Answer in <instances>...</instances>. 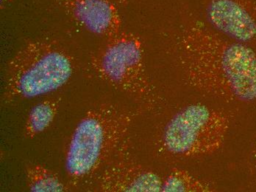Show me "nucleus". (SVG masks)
Here are the masks:
<instances>
[{
    "label": "nucleus",
    "mask_w": 256,
    "mask_h": 192,
    "mask_svg": "<svg viewBox=\"0 0 256 192\" xmlns=\"http://www.w3.org/2000/svg\"><path fill=\"white\" fill-rule=\"evenodd\" d=\"M208 182L194 177L186 171L176 169L164 179L162 191H208Z\"/></svg>",
    "instance_id": "8"
},
{
    "label": "nucleus",
    "mask_w": 256,
    "mask_h": 192,
    "mask_svg": "<svg viewBox=\"0 0 256 192\" xmlns=\"http://www.w3.org/2000/svg\"><path fill=\"white\" fill-rule=\"evenodd\" d=\"M74 71L73 60L59 45L37 41L20 50L9 64L7 90L20 98H34L64 85Z\"/></svg>",
    "instance_id": "4"
},
{
    "label": "nucleus",
    "mask_w": 256,
    "mask_h": 192,
    "mask_svg": "<svg viewBox=\"0 0 256 192\" xmlns=\"http://www.w3.org/2000/svg\"><path fill=\"white\" fill-rule=\"evenodd\" d=\"M249 164L250 167L251 171H252V175H254L256 179V140L254 146H252L250 154Z\"/></svg>",
    "instance_id": "11"
},
{
    "label": "nucleus",
    "mask_w": 256,
    "mask_h": 192,
    "mask_svg": "<svg viewBox=\"0 0 256 192\" xmlns=\"http://www.w3.org/2000/svg\"><path fill=\"white\" fill-rule=\"evenodd\" d=\"M209 26L256 53V0H208Z\"/></svg>",
    "instance_id": "6"
},
{
    "label": "nucleus",
    "mask_w": 256,
    "mask_h": 192,
    "mask_svg": "<svg viewBox=\"0 0 256 192\" xmlns=\"http://www.w3.org/2000/svg\"><path fill=\"white\" fill-rule=\"evenodd\" d=\"M132 115L110 108L90 112L78 124L68 146L66 168L72 177L92 175L112 154L122 146Z\"/></svg>",
    "instance_id": "2"
},
{
    "label": "nucleus",
    "mask_w": 256,
    "mask_h": 192,
    "mask_svg": "<svg viewBox=\"0 0 256 192\" xmlns=\"http://www.w3.org/2000/svg\"><path fill=\"white\" fill-rule=\"evenodd\" d=\"M173 50L187 85L230 104L256 101V53L202 20L185 19L173 37Z\"/></svg>",
    "instance_id": "1"
},
{
    "label": "nucleus",
    "mask_w": 256,
    "mask_h": 192,
    "mask_svg": "<svg viewBox=\"0 0 256 192\" xmlns=\"http://www.w3.org/2000/svg\"><path fill=\"white\" fill-rule=\"evenodd\" d=\"M231 116L204 104H192L174 114L162 134V146L181 158L204 157L220 150L228 133Z\"/></svg>",
    "instance_id": "3"
},
{
    "label": "nucleus",
    "mask_w": 256,
    "mask_h": 192,
    "mask_svg": "<svg viewBox=\"0 0 256 192\" xmlns=\"http://www.w3.org/2000/svg\"><path fill=\"white\" fill-rule=\"evenodd\" d=\"M72 18L94 34L113 37L120 33L122 17L110 0H56Z\"/></svg>",
    "instance_id": "7"
},
{
    "label": "nucleus",
    "mask_w": 256,
    "mask_h": 192,
    "mask_svg": "<svg viewBox=\"0 0 256 192\" xmlns=\"http://www.w3.org/2000/svg\"><path fill=\"white\" fill-rule=\"evenodd\" d=\"M31 190L36 191H59L62 190V185L56 177L46 173L39 174V177L32 179Z\"/></svg>",
    "instance_id": "10"
},
{
    "label": "nucleus",
    "mask_w": 256,
    "mask_h": 192,
    "mask_svg": "<svg viewBox=\"0 0 256 192\" xmlns=\"http://www.w3.org/2000/svg\"><path fill=\"white\" fill-rule=\"evenodd\" d=\"M98 74L124 91L151 101L152 86L149 82L142 41L131 33H118L112 37L94 63Z\"/></svg>",
    "instance_id": "5"
},
{
    "label": "nucleus",
    "mask_w": 256,
    "mask_h": 192,
    "mask_svg": "<svg viewBox=\"0 0 256 192\" xmlns=\"http://www.w3.org/2000/svg\"><path fill=\"white\" fill-rule=\"evenodd\" d=\"M54 107L50 103H42L36 106L30 115L28 128L32 133H38L44 130L54 118Z\"/></svg>",
    "instance_id": "9"
},
{
    "label": "nucleus",
    "mask_w": 256,
    "mask_h": 192,
    "mask_svg": "<svg viewBox=\"0 0 256 192\" xmlns=\"http://www.w3.org/2000/svg\"><path fill=\"white\" fill-rule=\"evenodd\" d=\"M110 1L113 2V3H116L117 6H121V5L126 4V3L128 1V0H110Z\"/></svg>",
    "instance_id": "12"
}]
</instances>
